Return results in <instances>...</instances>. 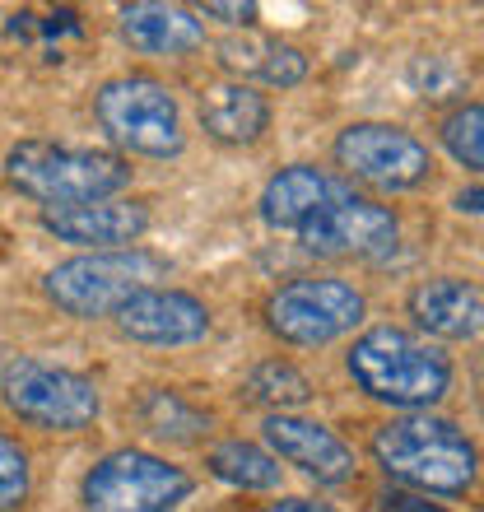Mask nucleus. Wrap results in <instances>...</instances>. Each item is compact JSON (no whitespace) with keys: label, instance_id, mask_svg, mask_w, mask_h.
Wrapping results in <instances>:
<instances>
[{"label":"nucleus","instance_id":"1","mask_svg":"<svg viewBox=\"0 0 484 512\" xmlns=\"http://www.w3.org/2000/svg\"><path fill=\"white\" fill-rule=\"evenodd\" d=\"M373 457L391 480L415 485L424 494H461L471 489L480 466L471 438L452 419L433 415H405L382 424L373 433Z\"/></svg>","mask_w":484,"mask_h":512},{"label":"nucleus","instance_id":"2","mask_svg":"<svg viewBox=\"0 0 484 512\" xmlns=\"http://www.w3.org/2000/svg\"><path fill=\"white\" fill-rule=\"evenodd\" d=\"M350 378L373 401L401 405V410H424V405L447 396L452 364L433 350L429 340L410 336L401 326H373L363 340H354Z\"/></svg>","mask_w":484,"mask_h":512},{"label":"nucleus","instance_id":"3","mask_svg":"<svg viewBox=\"0 0 484 512\" xmlns=\"http://www.w3.org/2000/svg\"><path fill=\"white\" fill-rule=\"evenodd\" d=\"M5 177L14 187L42 201L47 210H66V205L108 201L112 191L131 182V168L117 154L103 149H70L47 145V140H19L5 154Z\"/></svg>","mask_w":484,"mask_h":512},{"label":"nucleus","instance_id":"4","mask_svg":"<svg viewBox=\"0 0 484 512\" xmlns=\"http://www.w3.org/2000/svg\"><path fill=\"white\" fill-rule=\"evenodd\" d=\"M168 275V261L154 252H140V247H126V252H89L75 256V261H61L56 270H47V298L56 308H66L70 317H117L135 294H145Z\"/></svg>","mask_w":484,"mask_h":512},{"label":"nucleus","instance_id":"5","mask_svg":"<svg viewBox=\"0 0 484 512\" xmlns=\"http://www.w3.org/2000/svg\"><path fill=\"white\" fill-rule=\"evenodd\" d=\"M94 112L103 131L117 145L149 154V159H168L182 149V112L177 98L168 94V84H159L154 75H121L108 80L94 98Z\"/></svg>","mask_w":484,"mask_h":512},{"label":"nucleus","instance_id":"6","mask_svg":"<svg viewBox=\"0 0 484 512\" xmlns=\"http://www.w3.org/2000/svg\"><path fill=\"white\" fill-rule=\"evenodd\" d=\"M191 494L182 466L135 447H121L84 475V508L89 512H173Z\"/></svg>","mask_w":484,"mask_h":512},{"label":"nucleus","instance_id":"7","mask_svg":"<svg viewBox=\"0 0 484 512\" xmlns=\"http://www.w3.org/2000/svg\"><path fill=\"white\" fill-rule=\"evenodd\" d=\"M5 405L19 419L47 433H75L98 419V387L84 373L42 364V359H14L0 378Z\"/></svg>","mask_w":484,"mask_h":512},{"label":"nucleus","instance_id":"8","mask_svg":"<svg viewBox=\"0 0 484 512\" xmlns=\"http://www.w3.org/2000/svg\"><path fill=\"white\" fill-rule=\"evenodd\" d=\"M266 322L289 345H331L363 322V294L331 275H308L270 294Z\"/></svg>","mask_w":484,"mask_h":512},{"label":"nucleus","instance_id":"9","mask_svg":"<svg viewBox=\"0 0 484 512\" xmlns=\"http://www.w3.org/2000/svg\"><path fill=\"white\" fill-rule=\"evenodd\" d=\"M336 159L350 177H359V182H368V187H382V191L419 187L433 168L429 149L419 145L410 131L387 126V122L345 126L340 140H336Z\"/></svg>","mask_w":484,"mask_h":512},{"label":"nucleus","instance_id":"10","mask_svg":"<svg viewBox=\"0 0 484 512\" xmlns=\"http://www.w3.org/2000/svg\"><path fill=\"white\" fill-rule=\"evenodd\" d=\"M298 238L317 256H382L396 247L401 224H396L387 205L354 196V191H340L298 229Z\"/></svg>","mask_w":484,"mask_h":512},{"label":"nucleus","instance_id":"11","mask_svg":"<svg viewBox=\"0 0 484 512\" xmlns=\"http://www.w3.org/2000/svg\"><path fill=\"white\" fill-rule=\"evenodd\" d=\"M266 443L280 452L284 461H294L298 471H308L317 485H345L354 475V447L331 433L317 419H298V415H270L266 419Z\"/></svg>","mask_w":484,"mask_h":512},{"label":"nucleus","instance_id":"12","mask_svg":"<svg viewBox=\"0 0 484 512\" xmlns=\"http://www.w3.org/2000/svg\"><path fill=\"white\" fill-rule=\"evenodd\" d=\"M117 326L140 345H191L210 331V312L201 298L177 289H145L117 312Z\"/></svg>","mask_w":484,"mask_h":512},{"label":"nucleus","instance_id":"13","mask_svg":"<svg viewBox=\"0 0 484 512\" xmlns=\"http://www.w3.org/2000/svg\"><path fill=\"white\" fill-rule=\"evenodd\" d=\"M42 229L56 233L61 243L75 247H112L135 243L149 229V210L135 201H89V205H66V210H42Z\"/></svg>","mask_w":484,"mask_h":512},{"label":"nucleus","instance_id":"14","mask_svg":"<svg viewBox=\"0 0 484 512\" xmlns=\"http://www.w3.org/2000/svg\"><path fill=\"white\" fill-rule=\"evenodd\" d=\"M410 317L438 340H475L484 331V289L471 280H424L410 294Z\"/></svg>","mask_w":484,"mask_h":512},{"label":"nucleus","instance_id":"15","mask_svg":"<svg viewBox=\"0 0 484 512\" xmlns=\"http://www.w3.org/2000/svg\"><path fill=\"white\" fill-rule=\"evenodd\" d=\"M340 182L326 177L322 168H308V163H294V168H280V173L266 182L261 191V219L270 229H303L317 210H322L331 196H340Z\"/></svg>","mask_w":484,"mask_h":512},{"label":"nucleus","instance_id":"16","mask_svg":"<svg viewBox=\"0 0 484 512\" xmlns=\"http://www.w3.org/2000/svg\"><path fill=\"white\" fill-rule=\"evenodd\" d=\"M219 66L242 75V80H261L275 84V89H294L303 75H308V56L289 47L280 38H266V33H233V38L219 42Z\"/></svg>","mask_w":484,"mask_h":512},{"label":"nucleus","instance_id":"17","mask_svg":"<svg viewBox=\"0 0 484 512\" xmlns=\"http://www.w3.org/2000/svg\"><path fill=\"white\" fill-rule=\"evenodd\" d=\"M121 33H126L131 47H140L149 56H182L205 42V28L196 14L182 10V5H154V0L126 5L121 10Z\"/></svg>","mask_w":484,"mask_h":512},{"label":"nucleus","instance_id":"18","mask_svg":"<svg viewBox=\"0 0 484 512\" xmlns=\"http://www.w3.org/2000/svg\"><path fill=\"white\" fill-rule=\"evenodd\" d=\"M201 126L224 145H252L270 126V103L252 84H215L201 94Z\"/></svg>","mask_w":484,"mask_h":512},{"label":"nucleus","instance_id":"19","mask_svg":"<svg viewBox=\"0 0 484 512\" xmlns=\"http://www.w3.org/2000/svg\"><path fill=\"white\" fill-rule=\"evenodd\" d=\"M135 415L154 438H173V443H191L210 429V415L196 410L191 401H182L177 391H149L145 401L135 405Z\"/></svg>","mask_w":484,"mask_h":512},{"label":"nucleus","instance_id":"20","mask_svg":"<svg viewBox=\"0 0 484 512\" xmlns=\"http://www.w3.org/2000/svg\"><path fill=\"white\" fill-rule=\"evenodd\" d=\"M210 471L238 489H275L280 485V461L252 443H238V438L210 447Z\"/></svg>","mask_w":484,"mask_h":512},{"label":"nucleus","instance_id":"21","mask_svg":"<svg viewBox=\"0 0 484 512\" xmlns=\"http://www.w3.org/2000/svg\"><path fill=\"white\" fill-rule=\"evenodd\" d=\"M247 391H252V401H266V405H303L312 396V382L298 373L294 364H280V359H266L261 368H252V378H247Z\"/></svg>","mask_w":484,"mask_h":512},{"label":"nucleus","instance_id":"22","mask_svg":"<svg viewBox=\"0 0 484 512\" xmlns=\"http://www.w3.org/2000/svg\"><path fill=\"white\" fill-rule=\"evenodd\" d=\"M443 145L447 154L475 173H484V103H466L443 122Z\"/></svg>","mask_w":484,"mask_h":512},{"label":"nucleus","instance_id":"23","mask_svg":"<svg viewBox=\"0 0 484 512\" xmlns=\"http://www.w3.org/2000/svg\"><path fill=\"white\" fill-rule=\"evenodd\" d=\"M28 499V452L0 433V512H14Z\"/></svg>","mask_w":484,"mask_h":512},{"label":"nucleus","instance_id":"24","mask_svg":"<svg viewBox=\"0 0 484 512\" xmlns=\"http://www.w3.org/2000/svg\"><path fill=\"white\" fill-rule=\"evenodd\" d=\"M205 14H215V19H224V24H233V28H247L256 19V5H219V0H210L205 5Z\"/></svg>","mask_w":484,"mask_h":512},{"label":"nucleus","instance_id":"25","mask_svg":"<svg viewBox=\"0 0 484 512\" xmlns=\"http://www.w3.org/2000/svg\"><path fill=\"white\" fill-rule=\"evenodd\" d=\"M382 512H443V508L429 499H410V494H387V499H382Z\"/></svg>","mask_w":484,"mask_h":512},{"label":"nucleus","instance_id":"26","mask_svg":"<svg viewBox=\"0 0 484 512\" xmlns=\"http://www.w3.org/2000/svg\"><path fill=\"white\" fill-rule=\"evenodd\" d=\"M261 512H336L326 503H312V499H284V503H266Z\"/></svg>","mask_w":484,"mask_h":512},{"label":"nucleus","instance_id":"27","mask_svg":"<svg viewBox=\"0 0 484 512\" xmlns=\"http://www.w3.org/2000/svg\"><path fill=\"white\" fill-rule=\"evenodd\" d=\"M457 210H461V215H484V187L457 191Z\"/></svg>","mask_w":484,"mask_h":512}]
</instances>
